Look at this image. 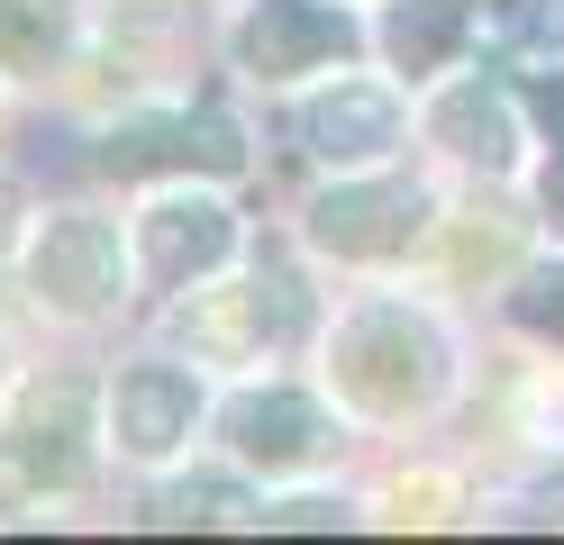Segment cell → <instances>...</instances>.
<instances>
[{"label": "cell", "mask_w": 564, "mask_h": 545, "mask_svg": "<svg viewBox=\"0 0 564 545\" xmlns=\"http://www.w3.org/2000/svg\"><path fill=\"white\" fill-rule=\"evenodd\" d=\"M28 282H37V301H55V309L119 301V228H110V218H91V209L46 218L37 254H28Z\"/></svg>", "instance_id": "obj_3"}, {"label": "cell", "mask_w": 564, "mask_h": 545, "mask_svg": "<svg viewBox=\"0 0 564 545\" xmlns=\"http://www.w3.org/2000/svg\"><path fill=\"white\" fill-rule=\"evenodd\" d=\"M0 472H10L19 491H83V382H37L28 391V410L10 427V446H0Z\"/></svg>", "instance_id": "obj_2"}, {"label": "cell", "mask_w": 564, "mask_h": 545, "mask_svg": "<svg viewBox=\"0 0 564 545\" xmlns=\"http://www.w3.org/2000/svg\"><path fill=\"white\" fill-rule=\"evenodd\" d=\"M237 509H246V500H237L228 482H183V491H164V519H173V527H183V519H192V527H219V519H237Z\"/></svg>", "instance_id": "obj_15"}, {"label": "cell", "mask_w": 564, "mask_h": 545, "mask_svg": "<svg viewBox=\"0 0 564 545\" xmlns=\"http://www.w3.org/2000/svg\"><path fill=\"white\" fill-rule=\"evenodd\" d=\"M74 36V0H0V64L10 73H46Z\"/></svg>", "instance_id": "obj_13"}, {"label": "cell", "mask_w": 564, "mask_h": 545, "mask_svg": "<svg viewBox=\"0 0 564 545\" xmlns=\"http://www.w3.org/2000/svg\"><path fill=\"white\" fill-rule=\"evenodd\" d=\"M264 527H337V500H292V509H264Z\"/></svg>", "instance_id": "obj_18"}, {"label": "cell", "mask_w": 564, "mask_h": 545, "mask_svg": "<svg viewBox=\"0 0 564 545\" xmlns=\"http://www.w3.org/2000/svg\"><path fill=\"white\" fill-rule=\"evenodd\" d=\"M437 137L455 145V155L491 164V173H501V164L519 155V137H510V100H501V91H446V109H437Z\"/></svg>", "instance_id": "obj_12"}, {"label": "cell", "mask_w": 564, "mask_h": 545, "mask_svg": "<svg viewBox=\"0 0 564 545\" xmlns=\"http://www.w3.org/2000/svg\"><path fill=\"white\" fill-rule=\"evenodd\" d=\"M228 436H237V455L246 464H273V472H292L328 446V418L310 410L301 391H246L237 410H228Z\"/></svg>", "instance_id": "obj_10"}, {"label": "cell", "mask_w": 564, "mask_h": 545, "mask_svg": "<svg viewBox=\"0 0 564 545\" xmlns=\"http://www.w3.org/2000/svg\"><path fill=\"white\" fill-rule=\"evenodd\" d=\"M0 237H10V182H0Z\"/></svg>", "instance_id": "obj_19"}, {"label": "cell", "mask_w": 564, "mask_h": 545, "mask_svg": "<svg viewBox=\"0 0 564 545\" xmlns=\"http://www.w3.org/2000/svg\"><path fill=\"white\" fill-rule=\"evenodd\" d=\"M228 246H237V228H228L219 200H155L147 218H137V254H147V282L155 291H183L192 273L219 264Z\"/></svg>", "instance_id": "obj_6"}, {"label": "cell", "mask_w": 564, "mask_h": 545, "mask_svg": "<svg viewBox=\"0 0 564 545\" xmlns=\"http://www.w3.org/2000/svg\"><path fill=\"white\" fill-rule=\"evenodd\" d=\"M437 382H446V337L429 318H410L392 301L346 318V337H337V391L356 400V410H373V418L429 410Z\"/></svg>", "instance_id": "obj_1"}, {"label": "cell", "mask_w": 564, "mask_h": 545, "mask_svg": "<svg viewBox=\"0 0 564 545\" xmlns=\"http://www.w3.org/2000/svg\"><path fill=\"white\" fill-rule=\"evenodd\" d=\"M237 55H246V73L282 83V73H310V64L356 55V19L328 10V0H256L246 28H237Z\"/></svg>", "instance_id": "obj_4"}, {"label": "cell", "mask_w": 564, "mask_h": 545, "mask_svg": "<svg viewBox=\"0 0 564 545\" xmlns=\"http://www.w3.org/2000/svg\"><path fill=\"white\" fill-rule=\"evenodd\" d=\"M200 418V391L192 373H173V363H128V373L110 382V427L128 455H173Z\"/></svg>", "instance_id": "obj_5"}, {"label": "cell", "mask_w": 564, "mask_h": 545, "mask_svg": "<svg viewBox=\"0 0 564 545\" xmlns=\"http://www.w3.org/2000/svg\"><path fill=\"white\" fill-rule=\"evenodd\" d=\"M310 228H319V246H337V254H401L419 228H429V200H419L410 182H382V192H328L319 209H310Z\"/></svg>", "instance_id": "obj_8"}, {"label": "cell", "mask_w": 564, "mask_h": 545, "mask_svg": "<svg viewBox=\"0 0 564 545\" xmlns=\"http://www.w3.org/2000/svg\"><path fill=\"white\" fill-rule=\"evenodd\" d=\"M519 318L538 327V337H555V346H564V264H555V273H538V282L519 291Z\"/></svg>", "instance_id": "obj_16"}, {"label": "cell", "mask_w": 564, "mask_h": 545, "mask_svg": "<svg viewBox=\"0 0 564 545\" xmlns=\"http://www.w3.org/2000/svg\"><path fill=\"white\" fill-rule=\"evenodd\" d=\"M474 36L482 46H510V55H555L564 46V0H474Z\"/></svg>", "instance_id": "obj_14"}, {"label": "cell", "mask_w": 564, "mask_h": 545, "mask_svg": "<svg viewBox=\"0 0 564 545\" xmlns=\"http://www.w3.org/2000/svg\"><path fill=\"white\" fill-rule=\"evenodd\" d=\"M100 164H110V173H155V164L237 173L246 164V137H237L228 109H192V119H173V128H119L110 145H100Z\"/></svg>", "instance_id": "obj_7"}, {"label": "cell", "mask_w": 564, "mask_h": 545, "mask_svg": "<svg viewBox=\"0 0 564 545\" xmlns=\"http://www.w3.org/2000/svg\"><path fill=\"white\" fill-rule=\"evenodd\" d=\"M455 36H474V0H401L382 46L401 55V73H437L455 55Z\"/></svg>", "instance_id": "obj_11"}, {"label": "cell", "mask_w": 564, "mask_h": 545, "mask_svg": "<svg viewBox=\"0 0 564 545\" xmlns=\"http://www.w3.org/2000/svg\"><path fill=\"white\" fill-rule=\"evenodd\" d=\"M510 246H519L510 218H501V228H465V246H455V273H501V264H510Z\"/></svg>", "instance_id": "obj_17"}, {"label": "cell", "mask_w": 564, "mask_h": 545, "mask_svg": "<svg viewBox=\"0 0 564 545\" xmlns=\"http://www.w3.org/2000/svg\"><path fill=\"white\" fill-rule=\"evenodd\" d=\"M301 128H310V155H328V164H382L401 145V109L373 83H337Z\"/></svg>", "instance_id": "obj_9"}]
</instances>
